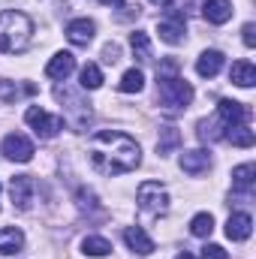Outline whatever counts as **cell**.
Returning <instances> with one entry per match:
<instances>
[{"instance_id": "cell-3", "label": "cell", "mask_w": 256, "mask_h": 259, "mask_svg": "<svg viewBox=\"0 0 256 259\" xmlns=\"http://www.w3.org/2000/svg\"><path fill=\"white\" fill-rule=\"evenodd\" d=\"M157 97L169 112H181L193 103V88L190 81H184L178 72L169 75H157Z\"/></svg>"}, {"instance_id": "cell-30", "label": "cell", "mask_w": 256, "mask_h": 259, "mask_svg": "<svg viewBox=\"0 0 256 259\" xmlns=\"http://www.w3.org/2000/svg\"><path fill=\"white\" fill-rule=\"evenodd\" d=\"M241 39H244V46H247V49H253V46H256V24L247 21V24L241 27Z\"/></svg>"}, {"instance_id": "cell-14", "label": "cell", "mask_w": 256, "mask_h": 259, "mask_svg": "<svg viewBox=\"0 0 256 259\" xmlns=\"http://www.w3.org/2000/svg\"><path fill=\"white\" fill-rule=\"evenodd\" d=\"M250 232H253V220H250V214L238 211V214H232V217L226 220V235H229L232 241H247Z\"/></svg>"}, {"instance_id": "cell-31", "label": "cell", "mask_w": 256, "mask_h": 259, "mask_svg": "<svg viewBox=\"0 0 256 259\" xmlns=\"http://www.w3.org/2000/svg\"><path fill=\"white\" fill-rule=\"evenodd\" d=\"M103 58H106V64H115V61L121 58V49H118L115 42H109V46L103 49Z\"/></svg>"}, {"instance_id": "cell-2", "label": "cell", "mask_w": 256, "mask_h": 259, "mask_svg": "<svg viewBox=\"0 0 256 259\" xmlns=\"http://www.w3.org/2000/svg\"><path fill=\"white\" fill-rule=\"evenodd\" d=\"M30 39H33V21L18 9H3L0 12V52L18 55L30 46Z\"/></svg>"}, {"instance_id": "cell-20", "label": "cell", "mask_w": 256, "mask_h": 259, "mask_svg": "<svg viewBox=\"0 0 256 259\" xmlns=\"http://www.w3.org/2000/svg\"><path fill=\"white\" fill-rule=\"evenodd\" d=\"M81 253H84V256H97V259L109 256V253H112V244H109L103 235H88V238L81 241Z\"/></svg>"}, {"instance_id": "cell-27", "label": "cell", "mask_w": 256, "mask_h": 259, "mask_svg": "<svg viewBox=\"0 0 256 259\" xmlns=\"http://www.w3.org/2000/svg\"><path fill=\"white\" fill-rule=\"evenodd\" d=\"M75 199H78V208H81V211H103L100 202H97V193L88 190V187H81V190L75 193Z\"/></svg>"}, {"instance_id": "cell-13", "label": "cell", "mask_w": 256, "mask_h": 259, "mask_svg": "<svg viewBox=\"0 0 256 259\" xmlns=\"http://www.w3.org/2000/svg\"><path fill=\"white\" fill-rule=\"evenodd\" d=\"M223 52H217V49H208V52H202L199 58H196V72L202 75V78H214L220 69H223Z\"/></svg>"}, {"instance_id": "cell-7", "label": "cell", "mask_w": 256, "mask_h": 259, "mask_svg": "<svg viewBox=\"0 0 256 259\" xmlns=\"http://www.w3.org/2000/svg\"><path fill=\"white\" fill-rule=\"evenodd\" d=\"M184 30H187V18H184V12H181V9H169V15L157 24L160 39H163V42H169V46L184 42Z\"/></svg>"}, {"instance_id": "cell-11", "label": "cell", "mask_w": 256, "mask_h": 259, "mask_svg": "<svg viewBox=\"0 0 256 259\" xmlns=\"http://www.w3.org/2000/svg\"><path fill=\"white\" fill-rule=\"evenodd\" d=\"M124 241H127V247L133 253H139V256H151L157 247H154V241H151V235L145 232V229H139V226H127L124 229Z\"/></svg>"}, {"instance_id": "cell-23", "label": "cell", "mask_w": 256, "mask_h": 259, "mask_svg": "<svg viewBox=\"0 0 256 259\" xmlns=\"http://www.w3.org/2000/svg\"><path fill=\"white\" fill-rule=\"evenodd\" d=\"M118 88L124 91V94H139L142 88H145V72L142 69H127L124 75H121V81H118Z\"/></svg>"}, {"instance_id": "cell-9", "label": "cell", "mask_w": 256, "mask_h": 259, "mask_svg": "<svg viewBox=\"0 0 256 259\" xmlns=\"http://www.w3.org/2000/svg\"><path fill=\"white\" fill-rule=\"evenodd\" d=\"M33 190H36V184H33L30 175H15L9 181V196H12V205L18 211H27L33 205Z\"/></svg>"}, {"instance_id": "cell-15", "label": "cell", "mask_w": 256, "mask_h": 259, "mask_svg": "<svg viewBox=\"0 0 256 259\" xmlns=\"http://www.w3.org/2000/svg\"><path fill=\"white\" fill-rule=\"evenodd\" d=\"M202 15L208 24H226L232 18V3L229 0H205L202 3Z\"/></svg>"}, {"instance_id": "cell-33", "label": "cell", "mask_w": 256, "mask_h": 259, "mask_svg": "<svg viewBox=\"0 0 256 259\" xmlns=\"http://www.w3.org/2000/svg\"><path fill=\"white\" fill-rule=\"evenodd\" d=\"M151 3H154V6H169L172 0H151Z\"/></svg>"}, {"instance_id": "cell-1", "label": "cell", "mask_w": 256, "mask_h": 259, "mask_svg": "<svg viewBox=\"0 0 256 259\" xmlns=\"http://www.w3.org/2000/svg\"><path fill=\"white\" fill-rule=\"evenodd\" d=\"M88 157H91V166L97 172H103V175H127L142 163L139 142L130 139L121 130L94 133V139L88 145Z\"/></svg>"}, {"instance_id": "cell-10", "label": "cell", "mask_w": 256, "mask_h": 259, "mask_svg": "<svg viewBox=\"0 0 256 259\" xmlns=\"http://www.w3.org/2000/svg\"><path fill=\"white\" fill-rule=\"evenodd\" d=\"M94 33H97V24H94L91 18H72V21L66 24V39H69L72 46H91Z\"/></svg>"}, {"instance_id": "cell-29", "label": "cell", "mask_w": 256, "mask_h": 259, "mask_svg": "<svg viewBox=\"0 0 256 259\" xmlns=\"http://www.w3.org/2000/svg\"><path fill=\"white\" fill-rule=\"evenodd\" d=\"M202 259H229V253L220 244H205L202 247Z\"/></svg>"}, {"instance_id": "cell-22", "label": "cell", "mask_w": 256, "mask_h": 259, "mask_svg": "<svg viewBox=\"0 0 256 259\" xmlns=\"http://www.w3.org/2000/svg\"><path fill=\"white\" fill-rule=\"evenodd\" d=\"M130 49H133V55H136L142 64H148V61H151V39H148V33H145V30L130 33Z\"/></svg>"}, {"instance_id": "cell-18", "label": "cell", "mask_w": 256, "mask_h": 259, "mask_svg": "<svg viewBox=\"0 0 256 259\" xmlns=\"http://www.w3.org/2000/svg\"><path fill=\"white\" fill-rule=\"evenodd\" d=\"M253 181H256V166L253 163H241V166L232 169V190L250 193V190H253Z\"/></svg>"}, {"instance_id": "cell-16", "label": "cell", "mask_w": 256, "mask_h": 259, "mask_svg": "<svg viewBox=\"0 0 256 259\" xmlns=\"http://www.w3.org/2000/svg\"><path fill=\"white\" fill-rule=\"evenodd\" d=\"M208 166H211V154L202 151V148L181 154V169H184L187 175H202V172H208Z\"/></svg>"}, {"instance_id": "cell-32", "label": "cell", "mask_w": 256, "mask_h": 259, "mask_svg": "<svg viewBox=\"0 0 256 259\" xmlns=\"http://www.w3.org/2000/svg\"><path fill=\"white\" fill-rule=\"evenodd\" d=\"M103 6H124V0H100Z\"/></svg>"}, {"instance_id": "cell-26", "label": "cell", "mask_w": 256, "mask_h": 259, "mask_svg": "<svg viewBox=\"0 0 256 259\" xmlns=\"http://www.w3.org/2000/svg\"><path fill=\"white\" fill-rule=\"evenodd\" d=\"M223 139H229L232 145H238V148H250L256 142V136H253V130L247 127V124H241V127H232V130H226V136Z\"/></svg>"}, {"instance_id": "cell-28", "label": "cell", "mask_w": 256, "mask_h": 259, "mask_svg": "<svg viewBox=\"0 0 256 259\" xmlns=\"http://www.w3.org/2000/svg\"><path fill=\"white\" fill-rule=\"evenodd\" d=\"M18 97V88L12 84V81H6V78H0V100L3 103H12Z\"/></svg>"}, {"instance_id": "cell-6", "label": "cell", "mask_w": 256, "mask_h": 259, "mask_svg": "<svg viewBox=\"0 0 256 259\" xmlns=\"http://www.w3.org/2000/svg\"><path fill=\"white\" fill-rule=\"evenodd\" d=\"M247 121H250V109L244 103H235V100H220L217 103V124L223 127V136H226V130L241 127Z\"/></svg>"}, {"instance_id": "cell-34", "label": "cell", "mask_w": 256, "mask_h": 259, "mask_svg": "<svg viewBox=\"0 0 256 259\" xmlns=\"http://www.w3.org/2000/svg\"><path fill=\"white\" fill-rule=\"evenodd\" d=\"M175 259H196V256H190V253H178Z\"/></svg>"}, {"instance_id": "cell-17", "label": "cell", "mask_w": 256, "mask_h": 259, "mask_svg": "<svg viewBox=\"0 0 256 259\" xmlns=\"http://www.w3.org/2000/svg\"><path fill=\"white\" fill-rule=\"evenodd\" d=\"M24 247V232L15 226H3L0 229V256H12Z\"/></svg>"}, {"instance_id": "cell-5", "label": "cell", "mask_w": 256, "mask_h": 259, "mask_svg": "<svg viewBox=\"0 0 256 259\" xmlns=\"http://www.w3.org/2000/svg\"><path fill=\"white\" fill-rule=\"evenodd\" d=\"M24 121H27V127L33 130L39 139H55V136L64 130V118H61V115H49V112L39 109V106H30V109L24 112Z\"/></svg>"}, {"instance_id": "cell-25", "label": "cell", "mask_w": 256, "mask_h": 259, "mask_svg": "<svg viewBox=\"0 0 256 259\" xmlns=\"http://www.w3.org/2000/svg\"><path fill=\"white\" fill-rule=\"evenodd\" d=\"M78 78H81L78 84H81L84 91H97V88L103 84V69H100L97 64H84V66H81V75H78Z\"/></svg>"}, {"instance_id": "cell-19", "label": "cell", "mask_w": 256, "mask_h": 259, "mask_svg": "<svg viewBox=\"0 0 256 259\" xmlns=\"http://www.w3.org/2000/svg\"><path fill=\"white\" fill-rule=\"evenodd\" d=\"M229 81L238 88H253L256 84V66L250 61H235L229 69Z\"/></svg>"}, {"instance_id": "cell-12", "label": "cell", "mask_w": 256, "mask_h": 259, "mask_svg": "<svg viewBox=\"0 0 256 259\" xmlns=\"http://www.w3.org/2000/svg\"><path fill=\"white\" fill-rule=\"evenodd\" d=\"M72 69H75V58L69 55V52H58L49 66H46V75L49 78H55V81H66L69 75H72Z\"/></svg>"}, {"instance_id": "cell-21", "label": "cell", "mask_w": 256, "mask_h": 259, "mask_svg": "<svg viewBox=\"0 0 256 259\" xmlns=\"http://www.w3.org/2000/svg\"><path fill=\"white\" fill-rule=\"evenodd\" d=\"M178 145H181V133H178V130L175 127H163L160 130V139H157V154H160V157L172 154Z\"/></svg>"}, {"instance_id": "cell-8", "label": "cell", "mask_w": 256, "mask_h": 259, "mask_svg": "<svg viewBox=\"0 0 256 259\" xmlns=\"http://www.w3.org/2000/svg\"><path fill=\"white\" fill-rule=\"evenodd\" d=\"M0 151H3V157L12 160V163H30V160H33V142H30L27 136H21V133H9V136L3 139Z\"/></svg>"}, {"instance_id": "cell-24", "label": "cell", "mask_w": 256, "mask_h": 259, "mask_svg": "<svg viewBox=\"0 0 256 259\" xmlns=\"http://www.w3.org/2000/svg\"><path fill=\"white\" fill-rule=\"evenodd\" d=\"M211 232H214V217H211L208 211H199V214L190 220V235H196V238H208Z\"/></svg>"}, {"instance_id": "cell-4", "label": "cell", "mask_w": 256, "mask_h": 259, "mask_svg": "<svg viewBox=\"0 0 256 259\" xmlns=\"http://www.w3.org/2000/svg\"><path fill=\"white\" fill-rule=\"evenodd\" d=\"M136 202H139L142 211L160 217V214L169 211V190H166L160 181H145V184H139V190H136Z\"/></svg>"}, {"instance_id": "cell-35", "label": "cell", "mask_w": 256, "mask_h": 259, "mask_svg": "<svg viewBox=\"0 0 256 259\" xmlns=\"http://www.w3.org/2000/svg\"><path fill=\"white\" fill-rule=\"evenodd\" d=\"M0 190H3V187H0Z\"/></svg>"}]
</instances>
